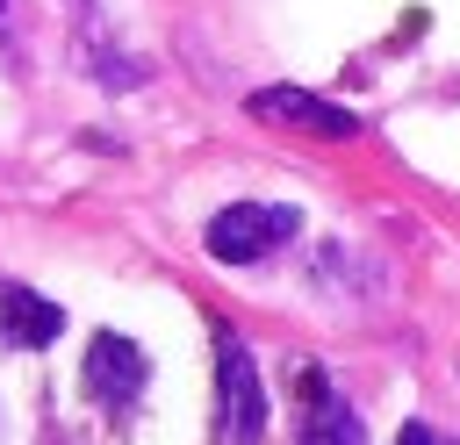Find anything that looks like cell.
<instances>
[{
	"label": "cell",
	"mask_w": 460,
	"mask_h": 445,
	"mask_svg": "<svg viewBox=\"0 0 460 445\" xmlns=\"http://www.w3.org/2000/svg\"><path fill=\"white\" fill-rule=\"evenodd\" d=\"M266 438V380L237 330H216V445H259Z\"/></svg>",
	"instance_id": "obj_1"
},
{
	"label": "cell",
	"mask_w": 460,
	"mask_h": 445,
	"mask_svg": "<svg viewBox=\"0 0 460 445\" xmlns=\"http://www.w3.org/2000/svg\"><path fill=\"white\" fill-rule=\"evenodd\" d=\"M295 230H302V215H295L288 201H230V208L208 215L201 244H208V258H223V266H252V258L280 251Z\"/></svg>",
	"instance_id": "obj_2"
},
{
	"label": "cell",
	"mask_w": 460,
	"mask_h": 445,
	"mask_svg": "<svg viewBox=\"0 0 460 445\" xmlns=\"http://www.w3.org/2000/svg\"><path fill=\"white\" fill-rule=\"evenodd\" d=\"M244 115H259L273 129H302V136H338V144L359 136L352 108H338L323 93H302V86H259V93H244Z\"/></svg>",
	"instance_id": "obj_3"
},
{
	"label": "cell",
	"mask_w": 460,
	"mask_h": 445,
	"mask_svg": "<svg viewBox=\"0 0 460 445\" xmlns=\"http://www.w3.org/2000/svg\"><path fill=\"white\" fill-rule=\"evenodd\" d=\"M79 380H86V395H93L101 409H129V402L144 395V380H151V359H144V345H129L122 330H101V337L86 345Z\"/></svg>",
	"instance_id": "obj_4"
},
{
	"label": "cell",
	"mask_w": 460,
	"mask_h": 445,
	"mask_svg": "<svg viewBox=\"0 0 460 445\" xmlns=\"http://www.w3.org/2000/svg\"><path fill=\"white\" fill-rule=\"evenodd\" d=\"M58 330H65V309H58L50 294H36V287H22V280H0V337H7V345L43 352Z\"/></svg>",
	"instance_id": "obj_5"
},
{
	"label": "cell",
	"mask_w": 460,
	"mask_h": 445,
	"mask_svg": "<svg viewBox=\"0 0 460 445\" xmlns=\"http://www.w3.org/2000/svg\"><path fill=\"white\" fill-rule=\"evenodd\" d=\"M302 445H367V431H359L352 402H338V395H331L323 366H302Z\"/></svg>",
	"instance_id": "obj_6"
},
{
	"label": "cell",
	"mask_w": 460,
	"mask_h": 445,
	"mask_svg": "<svg viewBox=\"0 0 460 445\" xmlns=\"http://www.w3.org/2000/svg\"><path fill=\"white\" fill-rule=\"evenodd\" d=\"M395 445H446V438H438V431H431V423H424V416H410V423H402V438H395Z\"/></svg>",
	"instance_id": "obj_7"
},
{
	"label": "cell",
	"mask_w": 460,
	"mask_h": 445,
	"mask_svg": "<svg viewBox=\"0 0 460 445\" xmlns=\"http://www.w3.org/2000/svg\"><path fill=\"white\" fill-rule=\"evenodd\" d=\"M7 14H14V0H0V22H7Z\"/></svg>",
	"instance_id": "obj_8"
}]
</instances>
